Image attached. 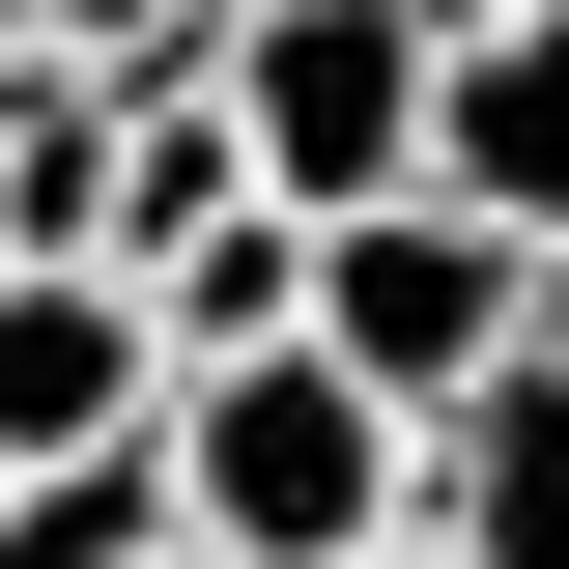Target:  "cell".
I'll return each instance as SVG.
<instances>
[{
  "label": "cell",
  "mask_w": 569,
  "mask_h": 569,
  "mask_svg": "<svg viewBox=\"0 0 569 569\" xmlns=\"http://www.w3.org/2000/svg\"><path fill=\"white\" fill-rule=\"evenodd\" d=\"M427 200L569 228V0H427Z\"/></svg>",
  "instance_id": "277c9868"
},
{
  "label": "cell",
  "mask_w": 569,
  "mask_h": 569,
  "mask_svg": "<svg viewBox=\"0 0 569 569\" xmlns=\"http://www.w3.org/2000/svg\"><path fill=\"white\" fill-rule=\"evenodd\" d=\"M0 569H171V427L142 456H29L0 485Z\"/></svg>",
  "instance_id": "ba28073f"
},
{
  "label": "cell",
  "mask_w": 569,
  "mask_h": 569,
  "mask_svg": "<svg viewBox=\"0 0 569 569\" xmlns=\"http://www.w3.org/2000/svg\"><path fill=\"white\" fill-rule=\"evenodd\" d=\"M0 86H29V0H0Z\"/></svg>",
  "instance_id": "7c38bea8"
},
{
  "label": "cell",
  "mask_w": 569,
  "mask_h": 569,
  "mask_svg": "<svg viewBox=\"0 0 569 569\" xmlns=\"http://www.w3.org/2000/svg\"><path fill=\"white\" fill-rule=\"evenodd\" d=\"M200 86H228V142H257V200H313V228L427 171V0H228Z\"/></svg>",
  "instance_id": "3957f363"
},
{
  "label": "cell",
  "mask_w": 569,
  "mask_h": 569,
  "mask_svg": "<svg viewBox=\"0 0 569 569\" xmlns=\"http://www.w3.org/2000/svg\"><path fill=\"white\" fill-rule=\"evenodd\" d=\"M114 284H142V342H171V370H228V342L313 313V200H200L171 257H114Z\"/></svg>",
  "instance_id": "52a82bcc"
},
{
  "label": "cell",
  "mask_w": 569,
  "mask_h": 569,
  "mask_svg": "<svg viewBox=\"0 0 569 569\" xmlns=\"http://www.w3.org/2000/svg\"><path fill=\"white\" fill-rule=\"evenodd\" d=\"M342 569H456V541H427V512H399V541H342Z\"/></svg>",
  "instance_id": "30bf717a"
},
{
  "label": "cell",
  "mask_w": 569,
  "mask_h": 569,
  "mask_svg": "<svg viewBox=\"0 0 569 569\" xmlns=\"http://www.w3.org/2000/svg\"><path fill=\"white\" fill-rule=\"evenodd\" d=\"M541 342H569V228H541Z\"/></svg>",
  "instance_id": "8fae6325"
},
{
  "label": "cell",
  "mask_w": 569,
  "mask_h": 569,
  "mask_svg": "<svg viewBox=\"0 0 569 569\" xmlns=\"http://www.w3.org/2000/svg\"><path fill=\"white\" fill-rule=\"evenodd\" d=\"M284 342H342L370 370V399H456V370H512V342H541V228H485V200H427V171H399V200H342V228H313V313H284Z\"/></svg>",
  "instance_id": "7a4b0ae2"
},
{
  "label": "cell",
  "mask_w": 569,
  "mask_h": 569,
  "mask_svg": "<svg viewBox=\"0 0 569 569\" xmlns=\"http://www.w3.org/2000/svg\"><path fill=\"white\" fill-rule=\"evenodd\" d=\"M399 512H427L456 569H569V342L456 370V399H427V456H399Z\"/></svg>",
  "instance_id": "8992f818"
},
{
  "label": "cell",
  "mask_w": 569,
  "mask_h": 569,
  "mask_svg": "<svg viewBox=\"0 0 569 569\" xmlns=\"http://www.w3.org/2000/svg\"><path fill=\"white\" fill-rule=\"evenodd\" d=\"M200 29L228 0H29V58H86V86H200Z\"/></svg>",
  "instance_id": "9c48e42d"
},
{
  "label": "cell",
  "mask_w": 569,
  "mask_h": 569,
  "mask_svg": "<svg viewBox=\"0 0 569 569\" xmlns=\"http://www.w3.org/2000/svg\"><path fill=\"white\" fill-rule=\"evenodd\" d=\"M171 569H228V541H171Z\"/></svg>",
  "instance_id": "4fadbf2b"
},
{
  "label": "cell",
  "mask_w": 569,
  "mask_h": 569,
  "mask_svg": "<svg viewBox=\"0 0 569 569\" xmlns=\"http://www.w3.org/2000/svg\"><path fill=\"white\" fill-rule=\"evenodd\" d=\"M399 456H427V427L370 399L342 342H228V370H171V541H228V569H342V541H399Z\"/></svg>",
  "instance_id": "6da1fadb"
},
{
  "label": "cell",
  "mask_w": 569,
  "mask_h": 569,
  "mask_svg": "<svg viewBox=\"0 0 569 569\" xmlns=\"http://www.w3.org/2000/svg\"><path fill=\"white\" fill-rule=\"evenodd\" d=\"M171 427V342H142L114 257H0V485L29 456H142Z\"/></svg>",
  "instance_id": "5b68a950"
}]
</instances>
